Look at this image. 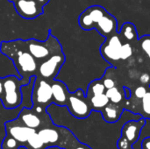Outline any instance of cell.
Masks as SVG:
<instances>
[{"mask_svg": "<svg viewBox=\"0 0 150 149\" xmlns=\"http://www.w3.org/2000/svg\"><path fill=\"white\" fill-rule=\"evenodd\" d=\"M133 47L129 43H125L122 44L120 49V60L126 61L128 58H130L133 55Z\"/></svg>", "mask_w": 150, "mask_h": 149, "instance_id": "cell-25", "label": "cell"}, {"mask_svg": "<svg viewBox=\"0 0 150 149\" xmlns=\"http://www.w3.org/2000/svg\"><path fill=\"white\" fill-rule=\"evenodd\" d=\"M25 148L26 149H47L37 131L28 139Z\"/></svg>", "mask_w": 150, "mask_h": 149, "instance_id": "cell-20", "label": "cell"}, {"mask_svg": "<svg viewBox=\"0 0 150 149\" xmlns=\"http://www.w3.org/2000/svg\"><path fill=\"white\" fill-rule=\"evenodd\" d=\"M0 51L13 61L18 75L25 83L28 84L31 77L36 76L39 64L36 59L26 50L24 40L4 41L1 44Z\"/></svg>", "mask_w": 150, "mask_h": 149, "instance_id": "cell-1", "label": "cell"}, {"mask_svg": "<svg viewBox=\"0 0 150 149\" xmlns=\"http://www.w3.org/2000/svg\"><path fill=\"white\" fill-rule=\"evenodd\" d=\"M124 90H125V97H126V98L127 99H129L131 97V95H132L131 90L128 89L127 87H124Z\"/></svg>", "mask_w": 150, "mask_h": 149, "instance_id": "cell-31", "label": "cell"}, {"mask_svg": "<svg viewBox=\"0 0 150 149\" xmlns=\"http://www.w3.org/2000/svg\"><path fill=\"white\" fill-rule=\"evenodd\" d=\"M147 91H148V90H147L146 87H144V86H139L134 90V96L137 98H139V99L142 100V98L145 96V94L147 93Z\"/></svg>", "mask_w": 150, "mask_h": 149, "instance_id": "cell-28", "label": "cell"}, {"mask_svg": "<svg viewBox=\"0 0 150 149\" xmlns=\"http://www.w3.org/2000/svg\"><path fill=\"white\" fill-rule=\"evenodd\" d=\"M51 83L53 103L59 106H66L69 97V90L66 84L59 80H53Z\"/></svg>", "mask_w": 150, "mask_h": 149, "instance_id": "cell-14", "label": "cell"}, {"mask_svg": "<svg viewBox=\"0 0 150 149\" xmlns=\"http://www.w3.org/2000/svg\"><path fill=\"white\" fill-rule=\"evenodd\" d=\"M139 40L142 50L146 53V54L150 59V35H145Z\"/></svg>", "mask_w": 150, "mask_h": 149, "instance_id": "cell-26", "label": "cell"}, {"mask_svg": "<svg viewBox=\"0 0 150 149\" xmlns=\"http://www.w3.org/2000/svg\"><path fill=\"white\" fill-rule=\"evenodd\" d=\"M120 35L123 36L128 41H134L138 40V32L136 31L135 25L132 23H125L120 29Z\"/></svg>", "mask_w": 150, "mask_h": 149, "instance_id": "cell-18", "label": "cell"}, {"mask_svg": "<svg viewBox=\"0 0 150 149\" xmlns=\"http://www.w3.org/2000/svg\"><path fill=\"white\" fill-rule=\"evenodd\" d=\"M4 126L6 134L14 138L20 147H25L28 139L36 132V130L23 125L18 119L6 122Z\"/></svg>", "mask_w": 150, "mask_h": 149, "instance_id": "cell-11", "label": "cell"}, {"mask_svg": "<svg viewBox=\"0 0 150 149\" xmlns=\"http://www.w3.org/2000/svg\"><path fill=\"white\" fill-rule=\"evenodd\" d=\"M106 10L100 5H92L83 11L78 18L80 27L85 31L94 29L96 24L106 13Z\"/></svg>", "mask_w": 150, "mask_h": 149, "instance_id": "cell-12", "label": "cell"}, {"mask_svg": "<svg viewBox=\"0 0 150 149\" xmlns=\"http://www.w3.org/2000/svg\"><path fill=\"white\" fill-rule=\"evenodd\" d=\"M123 112L124 108L120 105V104H113L111 102H109V104L101 111L104 119L109 123L117 122L120 119Z\"/></svg>", "mask_w": 150, "mask_h": 149, "instance_id": "cell-15", "label": "cell"}, {"mask_svg": "<svg viewBox=\"0 0 150 149\" xmlns=\"http://www.w3.org/2000/svg\"><path fill=\"white\" fill-rule=\"evenodd\" d=\"M102 82H103V84L105 85L106 90L113 88V87L116 86V83H115V81L112 77H107V76H105V77L102 79Z\"/></svg>", "mask_w": 150, "mask_h": 149, "instance_id": "cell-27", "label": "cell"}, {"mask_svg": "<svg viewBox=\"0 0 150 149\" xmlns=\"http://www.w3.org/2000/svg\"><path fill=\"white\" fill-rule=\"evenodd\" d=\"M63 149H92L91 148H90L88 145H85L82 142H80L76 136L70 133V134L69 135L67 141L65 143V146Z\"/></svg>", "mask_w": 150, "mask_h": 149, "instance_id": "cell-21", "label": "cell"}, {"mask_svg": "<svg viewBox=\"0 0 150 149\" xmlns=\"http://www.w3.org/2000/svg\"><path fill=\"white\" fill-rule=\"evenodd\" d=\"M66 106L72 116L80 119L88 118L92 111L91 104L82 90H77L73 93L69 92Z\"/></svg>", "mask_w": 150, "mask_h": 149, "instance_id": "cell-7", "label": "cell"}, {"mask_svg": "<svg viewBox=\"0 0 150 149\" xmlns=\"http://www.w3.org/2000/svg\"><path fill=\"white\" fill-rule=\"evenodd\" d=\"M17 119L23 125L30 128H33L36 131L45 126L52 124L51 119L47 114V115L39 114L32 108H28V107H24L22 111L19 112Z\"/></svg>", "mask_w": 150, "mask_h": 149, "instance_id": "cell-10", "label": "cell"}, {"mask_svg": "<svg viewBox=\"0 0 150 149\" xmlns=\"http://www.w3.org/2000/svg\"><path fill=\"white\" fill-rule=\"evenodd\" d=\"M147 119L141 118L138 120L127 121L121 129V136L118 141L119 149H134V144L140 139L142 131L146 126Z\"/></svg>", "mask_w": 150, "mask_h": 149, "instance_id": "cell-5", "label": "cell"}, {"mask_svg": "<svg viewBox=\"0 0 150 149\" xmlns=\"http://www.w3.org/2000/svg\"><path fill=\"white\" fill-rule=\"evenodd\" d=\"M1 148L2 149H18L20 148V145L14 138L6 134L5 138L2 142Z\"/></svg>", "mask_w": 150, "mask_h": 149, "instance_id": "cell-24", "label": "cell"}, {"mask_svg": "<svg viewBox=\"0 0 150 149\" xmlns=\"http://www.w3.org/2000/svg\"><path fill=\"white\" fill-rule=\"evenodd\" d=\"M88 100L91 104L92 111H97V112H101L110 102L105 93L91 96L88 97Z\"/></svg>", "mask_w": 150, "mask_h": 149, "instance_id": "cell-17", "label": "cell"}, {"mask_svg": "<svg viewBox=\"0 0 150 149\" xmlns=\"http://www.w3.org/2000/svg\"><path fill=\"white\" fill-rule=\"evenodd\" d=\"M4 85V95L2 103L4 108L13 109L18 107L23 101L21 87L25 85L22 79L15 76H9L2 78Z\"/></svg>", "mask_w": 150, "mask_h": 149, "instance_id": "cell-3", "label": "cell"}, {"mask_svg": "<svg viewBox=\"0 0 150 149\" xmlns=\"http://www.w3.org/2000/svg\"><path fill=\"white\" fill-rule=\"evenodd\" d=\"M142 149H150V136L144 139L142 142Z\"/></svg>", "mask_w": 150, "mask_h": 149, "instance_id": "cell-30", "label": "cell"}, {"mask_svg": "<svg viewBox=\"0 0 150 149\" xmlns=\"http://www.w3.org/2000/svg\"><path fill=\"white\" fill-rule=\"evenodd\" d=\"M142 108L143 112V117L150 120V90H148L145 96L142 98Z\"/></svg>", "mask_w": 150, "mask_h": 149, "instance_id": "cell-23", "label": "cell"}, {"mask_svg": "<svg viewBox=\"0 0 150 149\" xmlns=\"http://www.w3.org/2000/svg\"><path fill=\"white\" fill-rule=\"evenodd\" d=\"M105 87L103 84L102 80H95L93 82H91L88 87L87 90V93L85 94L86 97H90L91 96L94 95H99V94H103L105 92Z\"/></svg>", "mask_w": 150, "mask_h": 149, "instance_id": "cell-19", "label": "cell"}, {"mask_svg": "<svg viewBox=\"0 0 150 149\" xmlns=\"http://www.w3.org/2000/svg\"><path fill=\"white\" fill-rule=\"evenodd\" d=\"M140 81L142 84H149L150 83V76L147 73H144L141 76Z\"/></svg>", "mask_w": 150, "mask_h": 149, "instance_id": "cell-29", "label": "cell"}, {"mask_svg": "<svg viewBox=\"0 0 150 149\" xmlns=\"http://www.w3.org/2000/svg\"><path fill=\"white\" fill-rule=\"evenodd\" d=\"M31 99L33 103L31 108L39 114L47 115L46 109L53 104L51 83L36 76L32 89Z\"/></svg>", "mask_w": 150, "mask_h": 149, "instance_id": "cell-2", "label": "cell"}, {"mask_svg": "<svg viewBox=\"0 0 150 149\" xmlns=\"http://www.w3.org/2000/svg\"><path fill=\"white\" fill-rule=\"evenodd\" d=\"M37 133L41 138L46 148L52 147L63 148L71 132L65 127L54 126L53 124H50L40 128L37 130Z\"/></svg>", "mask_w": 150, "mask_h": 149, "instance_id": "cell-6", "label": "cell"}, {"mask_svg": "<svg viewBox=\"0 0 150 149\" xmlns=\"http://www.w3.org/2000/svg\"><path fill=\"white\" fill-rule=\"evenodd\" d=\"M26 50L37 60L44 61L51 54L62 51V46L59 41L51 34L46 41H40L33 39L24 40Z\"/></svg>", "mask_w": 150, "mask_h": 149, "instance_id": "cell-4", "label": "cell"}, {"mask_svg": "<svg viewBox=\"0 0 150 149\" xmlns=\"http://www.w3.org/2000/svg\"><path fill=\"white\" fill-rule=\"evenodd\" d=\"M65 62V55L62 51L56 52L42 61L38 66V74L40 77L52 82L55 79L61 68Z\"/></svg>", "mask_w": 150, "mask_h": 149, "instance_id": "cell-8", "label": "cell"}, {"mask_svg": "<svg viewBox=\"0 0 150 149\" xmlns=\"http://www.w3.org/2000/svg\"><path fill=\"white\" fill-rule=\"evenodd\" d=\"M49 0H13L18 15L26 19L35 18L43 13V7Z\"/></svg>", "mask_w": 150, "mask_h": 149, "instance_id": "cell-9", "label": "cell"}, {"mask_svg": "<svg viewBox=\"0 0 150 149\" xmlns=\"http://www.w3.org/2000/svg\"><path fill=\"white\" fill-rule=\"evenodd\" d=\"M100 53L103 56V58L110 62L112 65H113L114 62L119 61L120 60V49H117L109 44H107L105 41L100 47Z\"/></svg>", "mask_w": 150, "mask_h": 149, "instance_id": "cell-16", "label": "cell"}, {"mask_svg": "<svg viewBox=\"0 0 150 149\" xmlns=\"http://www.w3.org/2000/svg\"><path fill=\"white\" fill-rule=\"evenodd\" d=\"M4 95V85H3V80L0 78V99H2Z\"/></svg>", "mask_w": 150, "mask_h": 149, "instance_id": "cell-32", "label": "cell"}, {"mask_svg": "<svg viewBox=\"0 0 150 149\" xmlns=\"http://www.w3.org/2000/svg\"><path fill=\"white\" fill-rule=\"evenodd\" d=\"M94 29H96L102 36L108 38L109 36L117 32L118 21L112 15H111L109 12H106L104 17L96 24Z\"/></svg>", "mask_w": 150, "mask_h": 149, "instance_id": "cell-13", "label": "cell"}, {"mask_svg": "<svg viewBox=\"0 0 150 149\" xmlns=\"http://www.w3.org/2000/svg\"><path fill=\"white\" fill-rule=\"evenodd\" d=\"M105 93L107 96V97L109 98L111 103L120 104L122 102V100H123V95H122L121 91L116 86L113 87V88L105 90Z\"/></svg>", "mask_w": 150, "mask_h": 149, "instance_id": "cell-22", "label": "cell"}]
</instances>
